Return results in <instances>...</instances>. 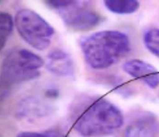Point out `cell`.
<instances>
[{
  "label": "cell",
  "mask_w": 159,
  "mask_h": 137,
  "mask_svg": "<svg viewBox=\"0 0 159 137\" xmlns=\"http://www.w3.org/2000/svg\"><path fill=\"white\" fill-rule=\"evenodd\" d=\"M87 2L75 1L70 7L59 12L64 23L77 32L90 30L101 21L99 13L85 6Z\"/></svg>",
  "instance_id": "5"
},
{
  "label": "cell",
  "mask_w": 159,
  "mask_h": 137,
  "mask_svg": "<svg viewBox=\"0 0 159 137\" xmlns=\"http://www.w3.org/2000/svg\"><path fill=\"white\" fill-rule=\"evenodd\" d=\"M14 24L21 38L30 46L44 50L51 44L54 29L43 17L34 10L21 9L14 18Z\"/></svg>",
  "instance_id": "4"
},
{
  "label": "cell",
  "mask_w": 159,
  "mask_h": 137,
  "mask_svg": "<svg viewBox=\"0 0 159 137\" xmlns=\"http://www.w3.org/2000/svg\"><path fill=\"white\" fill-rule=\"evenodd\" d=\"M45 64L39 55L25 48H16L5 56L2 66L4 85L20 84L39 76V69Z\"/></svg>",
  "instance_id": "3"
},
{
  "label": "cell",
  "mask_w": 159,
  "mask_h": 137,
  "mask_svg": "<svg viewBox=\"0 0 159 137\" xmlns=\"http://www.w3.org/2000/svg\"><path fill=\"white\" fill-rule=\"evenodd\" d=\"M80 46L86 62L95 70L112 66L130 51V42L127 35L116 30L93 33L83 38Z\"/></svg>",
  "instance_id": "2"
},
{
  "label": "cell",
  "mask_w": 159,
  "mask_h": 137,
  "mask_svg": "<svg viewBox=\"0 0 159 137\" xmlns=\"http://www.w3.org/2000/svg\"><path fill=\"white\" fill-rule=\"evenodd\" d=\"M124 123L122 112L113 103L101 97L88 98L76 107L73 126L84 137L107 136Z\"/></svg>",
  "instance_id": "1"
},
{
  "label": "cell",
  "mask_w": 159,
  "mask_h": 137,
  "mask_svg": "<svg viewBox=\"0 0 159 137\" xmlns=\"http://www.w3.org/2000/svg\"><path fill=\"white\" fill-rule=\"evenodd\" d=\"M46 94H47V95L48 96V97H51V98H54V97L58 96V92L57 90H55V89L49 90V91H47Z\"/></svg>",
  "instance_id": "13"
},
{
  "label": "cell",
  "mask_w": 159,
  "mask_h": 137,
  "mask_svg": "<svg viewBox=\"0 0 159 137\" xmlns=\"http://www.w3.org/2000/svg\"><path fill=\"white\" fill-rule=\"evenodd\" d=\"M45 67L58 76L68 77L74 74V63L71 56L61 49H55L47 56Z\"/></svg>",
  "instance_id": "8"
},
{
  "label": "cell",
  "mask_w": 159,
  "mask_h": 137,
  "mask_svg": "<svg viewBox=\"0 0 159 137\" xmlns=\"http://www.w3.org/2000/svg\"><path fill=\"white\" fill-rule=\"evenodd\" d=\"M14 21L10 14L2 12L0 15V44L1 49L6 46L8 38L10 36L13 28Z\"/></svg>",
  "instance_id": "10"
},
{
  "label": "cell",
  "mask_w": 159,
  "mask_h": 137,
  "mask_svg": "<svg viewBox=\"0 0 159 137\" xmlns=\"http://www.w3.org/2000/svg\"><path fill=\"white\" fill-rule=\"evenodd\" d=\"M103 3L111 12L120 15L133 13L140 7L139 2L135 0H105Z\"/></svg>",
  "instance_id": "9"
},
{
  "label": "cell",
  "mask_w": 159,
  "mask_h": 137,
  "mask_svg": "<svg viewBox=\"0 0 159 137\" xmlns=\"http://www.w3.org/2000/svg\"><path fill=\"white\" fill-rule=\"evenodd\" d=\"M17 137H67V136L59 130H49L44 132H21Z\"/></svg>",
  "instance_id": "12"
},
{
  "label": "cell",
  "mask_w": 159,
  "mask_h": 137,
  "mask_svg": "<svg viewBox=\"0 0 159 137\" xmlns=\"http://www.w3.org/2000/svg\"><path fill=\"white\" fill-rule=\"evenodd\" d=\"M143 42L146 48L159 58V29L152 28L146 31L143 36Z\"/></svg>",
  "instance_id": "11"
},
{
  "label": "cell",
  "mask_w": 159,
  "mask_h": 137,
  "mask_svg": "<svg viewBox=\"0 0 159 137\" xmlns=\"http://www.w3.org/2000/svg\"><path fill=\"white\" fill-rule=\"evenodd\" d=\"M159 131V122L151 112H143L126 127L124 137H155Z\"/></svg>",
  "instance_id": "7"
},
{
  "label": "cell",
  "mask_w": 159,
  "mask_h": 137,
  "mask_svg": "<svg viewBox=\"0 0 159 137\" xmlns=\"http://www.w3.org/2000/svg\"><path fill=\"white\" fill-rule=\"evenodd\" d=\"M124 72L130 76L144 83L152 89L159 85V72L158 70L143 60L132 59L125 62L123 65Z\"/></svg>",
  "instance_id": "6"
}]
</instances>
